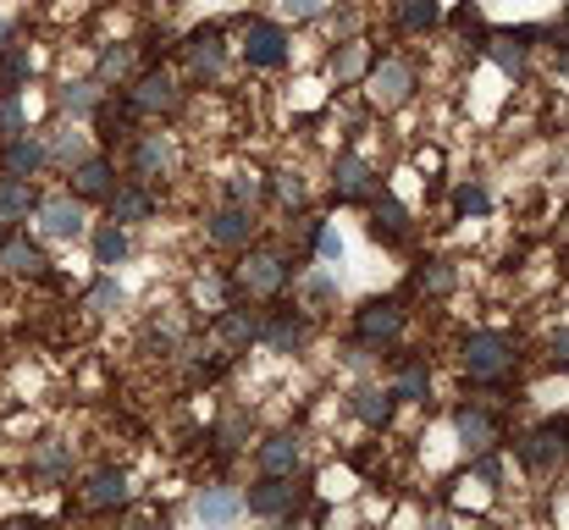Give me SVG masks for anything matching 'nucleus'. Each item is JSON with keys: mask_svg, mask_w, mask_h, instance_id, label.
<instances>
[{"mask_svg": "<svg viewBox=\"0 0 569 530\" xmlns=\"http://www.w3.org/2000/svg\"><path fill=\"white\" fill-rule=\"evenodd\" d=\"M321 227H326L321 216H299V232H288V244H293V249H315ZM293 249H288V255H293Z\"/></svg>", "mask_w": 569, "mask_h": 530, "instance_id": "43", "label": "nucleus"}, {"mask_svg": "<svg viewBox=\"0 0 569 530\" xmlns=\"http://www.w3.org/2000/svg\"><path fill=\"white\" fill-rule=\"evenodd\" d=\"M514 453H519V464L525 469H558L563 458H569V414H552V420H541L536 431H525L519 442H514Z\"/></svg>", "mask_w": 569, "mask_h": 530, "instance_id": "5", "label": "nucleus"}, {"mask_svg": "<svg viewBox=\"0 0 569 530\" xmlns=\"http://www.w3.org/2000/svg\"><path fill=\"white\" fill-rule=\"evenodd\" d=\"M459 365H464V376H470V381L497 387V381H508V376H514V348H508V337H503V332H470V337H464V348H459Z\"/></svg>", "mask_w": 569, "mask_h": 530, "instance_id": "2", "label": "nucleus"}, {"mask_svg": "<svg viewBox=\"0 0 569 530\" xmlns=\"http://www.w3.org/2000/svg\"><path fill=\"white\" fill-rule=\"evenodd\" d=\"M332 293H337V282H332V277H310V282H304V299H310V310H315V304H326Z\"/></svg>", "mask_w": 569, "mask_h": 530, "instance_id": "45", "label": "nucleus"}, {"mask_svg": "<svg viewBox=\"0 0 569 530\" xmlns=\"http://www.w3.org/2000/svg\"><path fill=\"white\" fill-rule=\"evenodd\" d=\"M0 238H7V227H0Z\"/></svg>", "mask_w": 569, "mask_h": 530, "instance_id": "51", "label": "nucleus"}, {"mask_svg": "<svg viewBox=\"0 0 569 530\" xmlns=\"http://www.w3.org/2000/svg\"><path fill=\"white\" fill-rule=\"evenodd\" d=\"M122 100L133 106V117H178L189 95H183V84H178L167 67H144V73L128 84Z\"/></svg>", "mask_w": 569, "mask_h": 530, "instance_id": "3", "label": "nucleus"}, {"mask_svg": "<svg viewBox=\"0 0 569 530\" xmlns=\"http://www.w3.org/2000/svg\"><path fill=\"white\" fill-rule=\"evenodd\" d=\"M122 260H128V227L106 221L95 232V266H122Z\"/></svg>", "mask_w": 569, "mask_h": 530, "instance_id": "36", "label": "nucleus"}, {"mask_svg": "<svg viewBox=\"0 0 569 530\" xmlns=\"http://www.w3.org/2000/svg\"><path fill=\"white\" fill-rule=\"evenodd\" d=\"M552 365H558V370H569V326H563V332H552Z\"/></svg>", "mask_w": 569, "mask_h": 530, "instance_id": "48", "label": "nucleus"}, {"mask_svg": "<svg viewBox=\"0 0 569 530\" xmlns=\"http://www.w3.org/2000/svg\"><path fill=\"white\" fill-rule=\"evenodd\" d=\"M34 78V51L29 45H0V95H18Z\"/></svg>", "mask_w": 569, "mask_h": 530, "instance_id": "28", "label": "nucleus"}, {"mask_svg": "<svg viewBox=\"0 0 569 530\" xmlns=\"http://www.w3.org/2000/svg\"><path fill=\"white\" fill-rule=\"evenodd\" d=\"M558 73H569V51H563V56H558Z\"/></svg>", "mask_w": 569, "mask_h": 530, "instance_id": "49", "label": "nucleus"}, {"mask_svg": "<svg viewBox=\"0 0 569 530\" xmlns=\"http://www.w3.org/2000/svg\"><path fill=\"white\" fill-rule=\"evenodd\" d=\"M315 255H321L326 266H337V260H343V238H337L332 227H321V238H315Z\"/></svg>", "mask_w": 569, "mask_h": 530, "instance_id": "44", "label": "nucleus"}, {"mask_svg": "<svg viewBox=\"0 0 569 530\" xmlns=\"http://www.w3.org/2000/svg\"><path fill=\"white\" fill-rule=\"evenodd\" d=\"M326 67H332V78H337V84H354V78L371 67V45H365V40H343V45L332 51V62H326Z\"/></svg>", "mask_w": 569, "mask_h": 530, "instance_id": "31", "label": "nucleus"}, {"mask_svg": "<svg viewBox=\"0 0 569 530\" xmlns=\"http://www.w3.org/2000/svg\"><path fill=\"white\" fill-rule=\"evenodd\" d=\"M453 205H459L464 216H486V205H492V199H486V188H481V183H464V188L453 194Z\"/></svg>", "mask_w": 569, "mask_h": 530, "instance_id": "42", "label": "nucleus"}, {"mask_svg": "<svg viewBox=\"0 0 569 530\" xmlns=\"http://www.w3.org/2000/svg\"><path fill=\"white\" fill-rule=\"evenodd\" d=\"M371 232H376L382 244H404V238H409V210H404L387 188H382V194L371 188Z\"/></svg>", "mask_w": 569, "mask_h": 530, "instance_id": "24", "label": "nucleus"}, {"mask_svg": "<svg viewBox=\"0 0 569 530\" xmlns=\"http://www.w3.org/2000/svg\"><path fill=\"white\" fill-rule=\"evenodd\" d=\"M95 78H100L106 89H111V84L122 89V84L133 78V45H106L100 62H95Z\"/></svg>", "mask_w": 569, "mask_h": 530, "instance_id": "32", "label": "nucleus"}, {"mask_svg": "<svg viewBox=\"0 0 569 530\" xmlns=\"http://www.w3.org/2000/svg\"><path fill=\"white\" fill-rule=\"evenodd\" d=\"M266 183L277 188V199H282L288 210H299V205H304V183H299L293 172H277V177H266Z\"/></svg>", "mask_w": 569, "mask_h": 530, "instance_id": "41", "label": "nucleus"}, {"mask_svg": "<svg viewBox=\"0 0 569 530\" xmlns=\"http://www.w3.org/2000/svg\"><path fill=\"white\" fill-rule=\"evenodd\" d=\"M398 29L404 34H426V29H437V18H442V7L437 0H398Z\"/></svg>", "mask_w": 569, "mask_h": 530, "instance_id": "35", "label": "nucleus"}, {"mask_svg": "<svg viewBox=\"0 0 569 530\" xmlns=\"http://www.w3.org/2000/svg\"><path fill=\"white\" fill-rule=\"evenodd\" d=\"M89 155V139L78 133V122L73 128H56L51 139H45V161H56V166H73V161H84Z\"/></svg>", "mask_w": 569, "mask_h": 530, "instance_id": "33", "label": "nucleus"}, {"mask_svg": "<svg viewBox=\"0 0 569 530\" xmlns=\"http://www.w3.org/2000/svg\"><path fill=\"white\" fill-rule=\"evenodd\" d=\"M172 166H178V155H172V144H167V133H139L133 139V177L139 183H167L172 177Z\"/></svg>", "mask_w": 569, "mask_h": 530, "instance_id": "13", "label": "nucleus"}, {"mask_svg": "<svg viewBox=\"0 0 569 530\" xmlns=\"http://www.w3.org/2000/svg\"><path fill=\"white\" fill-rule=\"evenodd\" d=\"M255 464H260V475H299L304 447H299L293 431H277V436H266V442L255 447Z\"/></svg>", "mask_w": 569, "mask_h": 530, "instance_id": "21", "label": "nucleus"}, {"mask_svg": "<svg viewBox=\"0 0 569 530\" xmlns=\"http://www.w3.org/2000/svg\"><path fill=\"white\" fill-rule=\"evenodd\" d=\"M244 436H249V414H244V409H233V414L222 420L216 442H222V453H238V447H244Z\"/></svg>", "mask_w": 569, "mask_h": 530, "instance_id": "39", "label": "nucleus"}, {"mask_svg": "<svg viewBox=\"0 0 569 530\" xmlns=\"http://www.w3.org/2000/svg\"><path fill=\"white\" fill-rule=\"evenodd\" d=\"M348 409H354L371 431H387V425H393V414H398V392H393V387H354Z\"/></svg>", "mask_w": 569, "mask_h": 530, "instance_id": "25", "label": "nucleus"}, {"mask_svg": "<svg viewBox=\"0 0 569 530\" xmlns=\"http://www.w3.org/2000/svg\"><path fill=\"white\" fill-rule=\"evenodd\" d=\"M371 188H376L371 161L354 155V150H343V155L332 161V194H337V199H371Z\"/></svg>", "mask_w": 569, "mask_h": 530, "instance_id": "20", "label": "nucleus"}, {"mask_svg": "<svg viewBox=\"0 0 569 530\" xmlns=\"http://www.w3.org/2000/svg\"><path fill=\"white\" fill-rule=\"evenodd\" d=\"M404 326H409L404 299H365V304L354 310V343H365V348H387V343H398Z\"/></svg>", "mask_w": 569, "mask_h": 530, "instance_id": "4", "label": "nucleus"}, {"mask_svg": "<svg viewBox=\"0 0 569 530\" xmlns=\"http://www.w3.org/2000/svg\"><path fill=\"white\" fill-rule=\"evenodd\" d=\"M40 232L45 238H56V244H73L78 232H84V199H73V194H56V199H40Z\"/></svg>", "mask_w": 569, "mask_h": 530, "instance_id": "15", "label": "nucleus"}, {"mask_svg": "<svg viewBox=\"0 0 569 530\" xmlns=\"http://www.w3.org/2000/svg\"><path fill=\"white\" fill-rule=\"evenodd\" d=\"M260 343L271 354H299L310 343V315L299 304H277L271 315H260Z\"/></svg>", "mask_w": 569, "mask_h": 530, "instance_id": "8", "label": "nucleus"}, {"mask_svg": "<svg viewBox=\"0 0 569 530\" xmlns=\"http://www.w3.org/2000/svg\"><path fill=\"white\" fill-rule=\"evenodd\" d=\"M299 277V260L288 255V249H271V244H244V260H238V271H233V288L238 293H249V299H277L288 282Z\"/></svg>", "mask_w": 569, "mask_h": 530, "instance_id": "1", "label": "nucleus"}, {"mask_svg": "<svg viewBox=\"0 0 569 530\" xmlns=\"http://www.w3.org/2000/svg\"><path fill=\"white\" fill-rule=\"evenodd\" d=\"M299 502H304V486H293V475H260L244 497V508L255 519H293Z\"/></svg>", "mask_w": 569, "mask_h": 530, "instance_id": "6", "label": "nucleus"}, {"mask_svg": "<svg viewBox=\"0 0 569 530\" xmlns=\"http://www.w3.org/2000/svg\"><path fill=\"white\" fill-rule=\"evenodd\" d=\"M106 210H111V221L117 227H133V221H150L155 216V188L150 183H117L111 188V199H106Z\"/></svg>", "mask_w": 569, "mask_h": 530, "instance_id": "18", "label": "nucleus"}, {"mask_svg": "<svg viewBox=\"0 0 569 530\" xmlns=\"http://www.w3.org/2000/svg\"><path fill=\"white\" fill-rule=\"evenodd\" d=\"M470 469H475V475H481V480H486V486H497V480H503V469H497V458H492V447H481V453H475V464H470Z\"/></svg>", "mask_w": 569, "mask_h": 530, "instance_id": "46", "label": "nucleus"}, {"mask_svg": "<svg viewBox=\"0 0 569 530\" xmlns=\"http://www.w3.org/2000/svg\"><path fill=\"white\" fill-rule=\"evenodd\" d=\"M211 332H216V348H222V354H244L249 343H260V315L244 310V304H222Z\"/></svg>", "mask_w": 569, "mask_h": 530, "instance_id": "12", "label": "nucleus"}, {"mask_svg": "<svg viewBox=\"0 0 569 530\" xmlns=\"http://www.w3.org/2000/svg\"><path fill=\"white\" fill-rule=\"evenodd\" d=\"M183 56H189V78H194V84H216L222 67H227V40H222V29H200V34H189Z\"/></svg>", "mask_w": 569, "mask_h": 530, "instance_id": "11", "label": "nucleus"}, {"mask_svg": "<svg viewBox=\"0 0 569 530\" xmlns=\"http://www.w3.org/2000/svg\"><path fill=\"white\" fill-rule=\"evenodd\" d=\"M288 12L304 23V18H321V12H326V0H288Z\"/></svg>", "mask_w": 569, "mask_h": 530, "instance_id": "47", "label": "nucleus"}, {"mask_svg": "<svg viewBox=\"0 0 569 530\" xmlns=\"http://www.w3.org/2000/svg\"><path fill=\"white\" fill-rule=\"evenodd\" d=\"M40 166H45V139L40 133H18V139H7L0 144V172L7 177H40Z\"/></svg>", "mask_w": 569, "mask_h": 530, "instance_id": "19", "label": "nucleus"}, {"mask_svg": "<svg viewBox=\"0 0 569 530\" xmlns=\"http://www.w3.org/2000/svg\"><path fill=\"white\" fill-rule=\"evenodd\" d=\"M0 40H7V23H0Z\"/></svg>", "mask_w": 569, "mask_h": 530, "instance_id": "50", "label": "nucleus"}, {"mask_svg": "<svg viewBox=\"0 0 569 530\" xmlns=\"http://www.w3.org/2000/svg\"><path fill=\"white\" fill-rule=\"evenodd\" d=\"M244 62L249 67H260V73H277V67H288V29L282 23H266V18H249L244 23Z\"/></svg>", "mask_w": 569, "mask_h": 530, "instance_id": "7", "label": "nucleus"}, {"mask_svg": "<svg viewBox=\"0 0 569 530\" xmlns=\"http://www.w3.org/2000/svg\"><path fill=\"white\" fill-rule=\"evenodd\" d=\"M255 232H260V221H255L249 205H222V210L205 216V238L216 249H244V244H255Z\"/></svg>", "mask_w": 569, "mask_h": 530, "instance_id": "10", "label": "nucleus"}, {"mask_svg": "<svg viewBox=\"0 0 569 530\" xmlns=\"http://www.w3.org/2000/svg\"><path fill=\"white\" fill-rule=\"evenodd\" d=\"M0 271H7V277H29V282H40V277H51V260H45V249H40V244H29L23 232H7V238H0Z\"/></svg>", "mask_w": 569, "mask_h": 530, "instance_id": "16", "label": "nucleus"}, {"mask_svg": "<svg viewBox=\"0 0 569 530\" xmlns=\"http://www.w3.org/2000/svg\"><path fill=\"white\" fill-rule=\"evenodd\" d=\"M266 199V172H255V166H238L233 177H227V205H260Z\"/></svg>", "mask_w": 569, "mask_h": 530, "instance_id": "34", "label": "nucleus"}, {"mask_svg": "<svg viewBox=\"0 0 569 530\" xmlns=\"http://www.w3.org/2000/svg\"><path fill=\"white\" fill-rule=\"evenodd\" d=\"M29 475L34 480H45V486H62L67 475H73V447L67 442H34V453H29Z\"/></svg>", "mask_w": 569, "mask_h": 530, "instance_id": "26", "label": "nucleus"}, {"mask_svg": "<svg viewBox=\"0 0 569 530\" xmlns=\"http://www.w3.org/2000/svg\"><path fill=\"white\" fill-rule=\"evenodd\" d=\"M128 491H133V486H128V475H122V469H111V464H106V469H89V475H84V486H78L84 508H95V513L122 508V502H128Z\"/></svg>", "mask_w": 569, "mask_h": 530, "instance_id": "17", "label": "nucleus"}, {"mask_svg": "<svg viewBox=\"0 0 569 530\" xmlns=\"http://www.w3.org/2000/svg\"><path fill=\"white\" fill-rule=\"evenodd\" d=\"M415 288L431 293V299H448V293H453V266H448V260H426V266L415 271Z\"/></svg>", "mask_w": 569, "mask_h": 530, "instance_id": "37", "label": "nucleus"}, {"mask_svg": "<svg viewBox=\"0 0 569 530\" xmlns=\"http://www.w3.org/2000/svg\"><path fill=\"white\" fill-rule=\"evenodd\" d=\"M67 177H73V199H111V188H117V166L106 161V155H84V161H73L67 166Z\"/></svg>", "mask_w": 569, "mask_h": 530, "instance_id": "14", "label": "nucleus"}, {"mask_svg": "<svg viewBox=\"0 0 569 530\" xmlns=\"http://www.w3.org/2000/svg\"><path fill=\"white\" fill-rule=\"evenodd\" d=\"M415 100V67L409 62H376L371 67V106L376 111H398Z\"/></svg>", "mask_w": 569, "mask_h": 530, "instance_id": "9", "label": "nucleus"}, {"mask_svg": "<svg viewBox=\"0 0 569 530\" xmlns=\"http://www.w3.org/2000/svg\"><path fill=\"white\" fill-rule=\"evenodd\" d=\"M393 392H398V398H409V403H426V398H431V365H426L420 354H404Z\"/></svg>", "mask_w": 569, "mask_h": 530, "instance_id": "29", "label": "nucleus"}, {"mask_svg": "<svg viewBox=\"0 0 569 530\" xmlns=\"http://www.w3.org/2000/svg\"><path fill=\"white\" fill-rule=\"evenodd\" d=\"M194 508H200V519H205V524H227V519H238L244 497H238L233 486H205Z\"/></svg>", "mask_w": 569, "mask_h": 530, "instance_id": "30", "label": "nucleus"}, {"mask_svg": "<svg viewBox=\"0 0 569 530\" xmlns=\"http://www.w3.org/2000/svg\"><path fill=\"white\" fill-rule=\"evenodd\" d=\"M23 128H29V117H23L18 95H0V144H7V139H18Z\"/></svg>", "mask_w": 569, "mask_h": 530, "instance_id": "40", "label": "nucleus"}, {"mask_svg": "<svg viewBox=\"0 0 569 530\" xmlns=\"http://www.w3.org/2000/svg\"><path fill=\"white\" fill-rule=\"evenodd\" d=\"M56 106H62V111H67L73 122H84V117H95V111L106 106V84H100V78H78V84H62Z\"/></svg>", "mask_w": 569, "mask_h": 530, "instance_id": "27", "label": "nucleus"}, {"mask_svg": "<svg viewBox=\"0 0 569 530\" xmlns=\"http://www.w3.org/2000/svg\"><path fill=\"white\" fill-rule=\"evenodd\" d=\"M40 210V194H34V177H0V227H23L29 216Z\"/></svg>", "mask_w": 569, "mask_h": 530, "instance_id": "22", "label": "nucleus"}, {"mask_svg": "<svg viewBox=\"0 0 569 530\" xmlns=\"http://www.w3.org/2000/svg\"><path fill=\"white\" fill-rule=\"evenodd\" d=\"M453 431H459V442H464L470 453H481V447H497V442H503L497 420H492L481 403H464V409H453Z\"/></svg>", "mask_w": 569, "mask_h": 530, "instance_id": "23", "label": "nucleus"}, {"mask_svg": "<svg viewBox=\"0 0 569 530\" xmlns=\"http://www.w3.org/2000/svg\"><path fill=\"white\" fill-rule=\"evenodd\" d=\"M84 304H89L95 315H106V310H117V304H122V282H117V277H100V282H95V288L84 293Z\"/></svg>", "mask_w": 569, "mask_h": 530, "instance_id": "38", "label": "nucleus"}]
</instances>
